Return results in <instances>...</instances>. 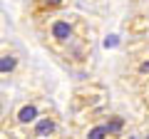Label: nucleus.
Here are the masks:
<instances>
[{
	"instance_id": "obj_1",
	"label": "nucleus",
	"mask_w": 149,
	"mask_h": 139,
	"mask_svg": "<svg viewBox=\"0 0 149 139\" xmlns=\"http://www.w3.org/2000/svg\"><path fill=\"white\" fill-rule=\"evenodd\" d=\"M40 35H42V42L60 57L77 38L90 35V30H87L85 17L65 15L60 10V13H50V15L40 17Z\"/></svg>"
},
{
	"instance_id": "obj_2",
	"label": "nucleus",
	"mask_w": 149,
	"mask_h": 139,
	"mask_svg": "<svg viewBox=\"0 0 149 139\" xmlns=\"http://www.w3.org/2000/svg\"><path fill=\"white\" fill-rule=\"evenodd\" d=\"M42 109H45L42 102L35 99V97L22 99L10 114H5V119H3V124H0V127L5 129V132H20V134H25V129L30 127V124L40 117V114H42Z\"/></svg>"
},
{
	"instance_id": "obj_3",
	"label": "nucleus",
	"mask_w": 149,
	"mask_h": 139,
	"mask_svg": "<svg viewBox=\"0 0 149 139\" xmlns=\"http://www.w3.org/2000/svg\"><path fill=\"white\" fill-rule=\"evenodd\" d=\"M60 132H62V117L55 109L45 107L42 114L25 129V137H37V139L40 137H57Z\"/></svg>"
},
{
	"instance_id": "obj_4",
	"label": "nucleus",
	"mask_w": 149,
	"mask_h": 139,
	"mask_svg": "<svg viewBox=\"0 0 149 139\" xmlns=\"http://www.w3.org/2000/svg\"><path fill=\"white\" fill-rule=\"evenodd\" d=\"M124 129H127L124 117H119V114H109V119H104V122L90 127L85 134H87V137H119V134H124Z\"/></svg>"
},
{
	"instance_id": "obj_5",
	"label": "nucleus",
	"mask_w": 149,
	"mask_h": 139,
	"mask_svg": "<svg viewBox=\"0 0 149 139\" xmlns=\"http://www.w3.org/2000/svg\"><path fill=\"white\" fill-rule=\"evenodd\" d=\"M70 5V0H30V13L32 17H45L50 13H60Z\"/></svg>"
},
{
	"instance_id": "obj_6",
	"label": "nucleus",
	"mask_w": 149,
	"mask_h": 139,
	"mask_svg": "<svg viewBox=\"0 0 149 139\" xmlns=\"http://www.w3.org/2000/svg\"><path fill=\"white\" fill-rule=\"evenodd\" d=\"M17 67H20V55L15 50H10V47L0 50V80L13 77L17 72Z\"/></svg>"
},
{
	"instance_id": "obj_7",
	"label": "nucleus",
	"mask_w": 149,
	"mask_h": 139,
	"mask_svg": "<svg viewBox=\"0 0 149 139\" xmlns=\"http://www.w3.org/2000/svg\"><path fill=\"white\" fill-rule=\"evenodd\" d=\"M132 75L139 77V80H149V55L132 60Z\"/></svg>"
},
{
	"instance_id": "obj_8",
	"label": "nucleus",
	"mask_w": 149,
	"mask_h": 139,
	"mask_svg": "<svg viewBox=\"0 0 149 139\" xmlns=\"http://www.w3.org/2000/svg\"><path fill=\"white\" fill-rule=\"evenodd\" d=\"M5 109H8V104H5V97L0 95V124H3V119H5Z\"/></svg>"
},
{
	"instance_id": "obj_9",
	"label": "nucleus",
	"mask_w": 149,
	"mask_h": 139,
	"mask_svg": "<svg viewBox=\"0 0 149 139\" xmlns=\"http://www.w3.org/2000/svg\"><path fill=\"white\" fill-rule=\"evenodd\" d=\"M144 137H149V127H147V132H144Z\"/></svg>"
},
{
	"instance_id": "obj_10",
	"label": "nucleus",
	"mask_w": 149,
	"mask_h": 139,
	"mask_svg": "<svg viewBox=\"0 0 149 139\" xmlns=\"http://www.w3.org/2000/svg\"><path fill=\"white\" fill-rule=\"evenodd\" d=\"M137 3H142V0H137Z\"/></svg>"
}]
</instances>
